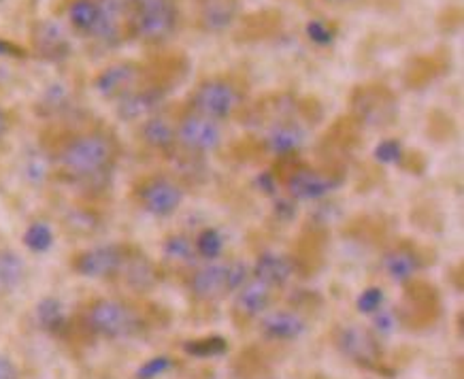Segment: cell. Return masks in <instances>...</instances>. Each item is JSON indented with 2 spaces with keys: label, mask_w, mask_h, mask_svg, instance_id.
Listing matches in <instances>:
<instances>
[{
  "label": "cell",
  "mask_w": 464,
  "mask_h": 379,
  "mask_svg": "<svg viewBox=\"0 0 464 379\" xmlns=\"http://www.w3.org/2000/svg\"><path fill=\"white\" fill-rule=\"evenodd\" d=\"M120 148L109 132H77L60 145L56 162L64 175L75 181H92L105 177L118 162Z\"/></svg>",
  "instance_id": "1"
},
{
  "label": "cell",
  "mask_w": 464,
  "mask_h": 379,
  "mask_svg": "<svg viewBox=\"0 0 464 379\" xmlns=\"http://www.w3.org/2000/svg\"><path fill=\"white\" fill-rule=\"evenodd\" d=\"M126 33L145 43L167 41L179 22L175 0H126Z\"/></svg>",
  "instance_id": "2"
},
{
  "label": "cell",
  "mask_w": 464,
  "mask_h": 379,
  "mask_svg": "<svg viewBox=\"0 0 464 379\" xmlns=\"http://www.w3.org/2000/svg\"><path fill=\"white\" fill-rule=\"evenodd\" d=\"M90 333L102 339H132L143 330V317L132 305L120 298H96L88 305L83 316Z\"/></svg>",
  "instance_id": "3"
},
{
  "label": "cell",
  "mask_w": 464,
  "mask_h": 379,
  "mask_svg": "<svg viewBox=\"0 0 464 379\" xmlns=\"http://www.w3.org/2000/svg\"><path fill=\"white\" fill-rule=\"evenodd\" d=\"M243 107V94L230 79L209 77L197 85L190 99V112L222 121L235 118Z\"/></svg>",
  "instance_id": "4"
},
{
  "label": "cell",
  "mask_w": 464,
  "mask_h": 379,
  "mask_svg": "<svg viewBox=\"0 0 464 379\" xmlns=\"http://www.w3.org/2000/svg\"><path fill=\"white\" fill-rule=\"evenodd\" d=\"M139 207L154 218H170L183 203V188L167 175H150L134 188Z\"/></svg>",
  "instance_id": "5"
},
{
  "label": "cell",
  "mask_w": 464,
  "mask_h": 379,
  "mask_svg": "<svg viewBox=\"0 0 464 379\" xmlns=\"http://www.w3.org/2000/svg\"><path fill=\"white\" fill-rule=\"evenodd\" d=\"M224 141L222 124L194 112L177 120V145L192 156H207L219 150Z\"/></svg>",
  "instance_id": "6"
},
{
  "label": "cell",
  "mask_w": 464,
  "mask_h": 379,
  "mask_svg": "<svg viewBox=\"0 0 464 379\" xmlns=\"http://www.w3.org/2000/svg\"><path fill=\"white\" fill-rule=\"evenodd\" d=\"M128 254H130V246H121V243H105V246L82 249L72 256V271L88 279L120 277Z\"/></svg>",
  "instance_id": "7"
},
{
  "label": "cell",
  "mask_w": 464,
  "mask_h": 379,
  "mask_svg": "<svg viewBox=\"0 0 464 379\" xmlns=\"http://www.w3.org/2000/svg\"><path fill=\"white\" fill-rule=\"evenodd\" d=\"M334 347L341 352V356L364 366V369H375L382 360L377 339L369 330L360 326H341L334 333Z\"/></svg>",
  "instance_id": "8"
},
{
  "label": "cell",
  "mask_w": 464,
  "mask_h": 379,
  "mask_svg": "<svg viewBox=\"0 0 464 379\" xmlns=\"http://www.w3.org/2000/svg\"><path fill=\"white\" fill-rule=\"evenodd\" d=\"M143 66L137 63H113L102 69L94 79V90L102 99L115 101L124 99L132 90L143 83Z\"/></svg>",
  "instance_id": "9"
},
{
  "label": "cell",
  "mask_w": 464,
  "mask_h": 379,
  "mask_svg": "<svg viewBox=\"0 0 464 379\" xmlns=\"http://www.w3.org/2000/svg\"><path fill=\"white\" fill-rule=\"evenodd\" d=\"M341 177L309 167H298L285 180V190L295 200H322L341 186Z\"/></svg>",
  "instance_id": "10"
},
{
  "label": "cell",
  "mask_w": 464,
  "mask_h": 379,
  "mask_svg": "<svg viewBox=\"0 0 464 379\" xmlns=\"http://www.w3.org/2000/svg\"><path fill=\"white\" fill-rule=\"evenodd\" d=\"M353 109L366 124H390L396 115V101L386 88H360L353 96Z\"/></svg>",
  "instance_id": "11"
},
{
  "label": "cell",
  "mask_w": 464,
  "mask_h": 379,
  "mask_svg": "<svg viewBox=\"0 0 464 379\" xmlns=\"http://www.w3.org/2000/svg\"><path fill=\"white\" fill-rule=\"evenodd\" d=\"M167 88L158 83H141L130 94L118 101V115L126 121H143L151 113L160 112Z\"/></svg>",
  "instance_id": "12"
},
{
  "label": "cell",
  "mask_w": 464,
  "mask_h": 379,
  "mask_svg": "<svg viewBox=\"0 0 464 379\" xmlns=\"http://www.w3.org/2000/svg\"><path fill=\"white\" fill-rule=\"evenodd\" d=\"M190 292L198 301H218L228 295V262H207L192 273Z\"/></svg>",
  "instance_id": "13"
},
{
  "label": "cell",
  "mask_w": 464,
  "mask_h": 379,
  "mask_svg": "<svg viewBox=\"0 0 464 379\" xmlns=\"http://www.w3.org/2000/svg\"><path fill=\"white\" fill-rule=\"evenodd\" d=\"M128 22L126 0H99V24L92 39L107 47H115L124 39Z\"/></svg>",
  "instance_id": "14"
},
{
  "label": "cell",
  "mask_w": 464,
  "mask_h": 379,
  "mask_svg": "<svg viewBox=\"0 0 464 379\" xmlns=\"http://www.w3.org/2000/svg\"><path fill=\"white\" fill-rule=\"evenodd\" d=\"M34 52L50 63H63L71 56V41L58 22L43 20L33 30Z\"/></svg>",
  "instance_id": "15"
},
{
  "label": "cell",
  "mask_w": 464,
  "mask_h": 379,
  "mask_svg": "<svg viewBox=\"0 0 464 379\" xmlns=\"http://www.w3.org/2000/svg\"><path fill=\"white\" fill-rule=\"evenodd\" d=\"M304 141H307V132L304 128L295 120H277L275 124L268 128L265 134V148L271 151L273 156L285 158L295 156L303 150Z\"/></svg>",
  "instance_id": "16"
},
{
  "label": "cell",
  "mask_w": 464,
  "mask_h": 379,
  "mask_svg": "<svg viewBox=\"0 0 464 379\" xmlns=\"http://www.w3.org/2000/svg\"><path fill=\"white\" fill-rule=\"evenodd\" d=\"M260 333L265 339L279 341V344L296 341L307 333V322L296 311H271V314H265V317H262Z\"/></svg>",
  "instance_id": "17"
},
{
  "label": "cell",
  "mask_w": 464,
  "mask_h": 379,
  "mask_svg": "<svg viewBox=\"0 0 464 379\" xmlns=\"http://www.w3.org/2000/svg\"><path fill=\"white\" fill-rule=\"evenodd\" d=\"M295 273V260L279 252H262L252 267V277L265 281L271 288H284Z\"/></svg>",
  "instance_id": "18"
},
{
  "label": "cell",
  "mask_w": 464,
  "mask_h": 379,
  "mask_svg": "<svg viewBox=\"0 0 464 379\" xmlns=\"http://www.w3.org/2000/svg\"><path fill=\"white\" fill-rule=\"evenodd\" d=\"M239 0H198V24L205 33H226L239 17Z\"/></svg>",
  "instance_id": "19"
},
{
  "label": "cell",
  "mask_w": 464,
  "mask_h": 379,
  "mask_svg": "<svg viewBox=\"0 0 464 379\" xmlns=\"http://www.w3.org/2000/svg\"><path fill=\"white\" fill-rule=\"evenodd\" d=\"M273 303V288L266 286L265 281L249 277L247 284H243L237 290L235 298V311L246 320H254V317H262L271 307Z\"/></svg>",
  "instance_id": "20"
},
{
  "label": "cell",
  "mask_w": 464,
  "mask_h": 379,
  "mask_svg": "<svg viewBox=\"0 0 464 379\" xmlns=\"http://www.w3.org/2000/svg\"><path fill=\"white\" fill-rule=\"evenodd\" d=\"M141 139L148 148L167 154L177 148V120L162 112L151 113L141 121Z\"/></svg>",
  "instance_id": "21"
},
{
  "label": "cell",
  "mask_w": 464,
  "mask_h": 379,
  "mask_svg": "<svg viewBox=\"0 0 464 379\" xmlns=\"http://www.w3.org/2000/svg\"><path fill=\"white\" fill-rule=\"evenodd\" d=\"M382 267L394 284H409L422 268V260L413 248L394 246L383 254Z\"/></svg>",
  "instance_id": "22"
},
{
  "label": "cell",
  "mask_w": 464,
  "mask_h": 379,
  "mask_svg": "<svg viewBox=\"0 0 464 379\" xmlns=\"http://www.w3.org/2000/svg\"><path fill=\"white\" fill-rule=\"evenodd\" d=\"M120 277H124V281L132 290L145 292L156 286L158 271H156V265L148 258V256L139 252V249L130 248V254H128Z\"/></svg>",
  "instance_id": "23"
},
{
  "label": "cell",
  "mask_w": 464,
  "mask_h": 379,
  "mask_svg": "<svg viewBox=\"0 0 464 379\" xmlns=\"http://www.w3.org/2000/svg\"><path fill=\"white\" fill-rule=\"evenodd\" d=\"M66 17L77 34L92 39L99 24V0H71L66 7Z\"/></svg>",
  "instance_id": "24"
},
{
  "label": "cell",
  "mask_w": 464,
  "mask_h": 379,
  "mask_svg": "<svg viewBox=\"0 0 464 379\" xmlns=\"http://www.w3.org/2000/svg\"><path fill=\"white\" fill-rule=\"evenodd\" d=\"M26 277V265L14 249L0 248V292H11Z\"/></svg>",
  "instance_id": "25"
},
{
  "label": "cell",
  "mask_w": 464,
  "mask_h": 379,
  "mask_svg": "<svg viewBox=\"0 0 464 379\" xmlns=\"http://www.w3.org/2000/svg\"><path fill=\"white\" fill-rule=\"evenodd\" d=\"M162 256L169 262L186 267H194L198 260L197 249H194V239L192 237L183 235V232H175V235H169L167 239H164Z\"/></svg>",
  "instance_id": "26"
},
{
  "label": "cell",
  "mask_w": 464,
  "mask_h": 379,
  "mask_svg": "<svg viewBox=\"0 0 464 379\" xmlns=\"http://www.w3.org/2000/svg\"><path fill=\"white\" fill-rule=\"evenodd\" d=\"M224 235L218 228H211V226H207L194 237V249H197L198 258L205 262H216L224 254Z\"/></svg>",
  "instance_id": "27"
},
{
  "label": "cell",
  "mask_w": 464,
  "mask_h": 379,
  "mask_svg": "<svg viewBox=\"0 0 464 379\" xmlns=\"http://www.w3.org/2000/svg\"><path fill=\"white\" fill-rule=\"evenodd\" d=\"M183 350H186V354H190V356H197V358H216V356H224V354L228 352V341L224 337H218V335H213V337L188 341V344L183 345Z\"/></svg>",
  "instance_id": "28"
},
{
  "label": "cell",
  "mask_w": 464,
  "mask_h": 379,
  "mask_svg": "<svg viewBox=\"0 0 464 379\" xmlns=\"http://www.w3.org/2000/svg\"><path fill=\"white\" fill-rule=\"evenodd\" d=\"M24 246H26L30 252L43 254L47 252L53 246V230L50 224L45 222H33L24 232Z\"/></svg>",
  "instance_id": "29"
},
{
  "label": "cell",
  "mask_w": 464,
  "mask_h": 379,
  "mask_svg": "<svg viewBox=\"0 0 464 379\" xmlns=\"http://www.w3.org/2000/svg\"><path fill=\"white\" fill-rule=\"evenodd\" d=\"M36 320H39L41 328L58 333V330L64 328L63 305H60L56 298H45V301H41L39 307H36Z\"/></svg>",
  "instance_id": "30"
},
{
  "label": "cell",
  "mask_w": 464,
  "mask_h": 379,
  "mask_svg": "<svg viewBox=\"0 0 464 379\" xmlns=\"http://www.w3.org/2000/svg\"><path fill=\"white\" fill-rule=\"evenodd\" d=\"M304 34L307 39L317 47H328L333 45L334 39H337V28L333 24H328L322 17H315V20H309L307 26H304Z\"/></svg>",
  "instance_id": "31"
},
{
  "label": "cell",
  "mask_w": 464,
  "mask_h": 379,
  "mask_svg": "<svg viewBox=\"0 0 464 379\" xmlns=\"http://www.w3.org/2000/svg\"><path fill=\"white\" fill-rule=\"evenodd\" d=\"M383 301H386L383 290L377 288V286H371V288H364L362 292H360V296L356 298V307L360 314L373 316L377 309L383 307Z\"/></svg>",
  "instance_id": "32"
},
{
  "label": "cell",
  "mask_w": 464,
  "mask_h": 379,
  "mask_svg": "<svg viewBox=\"0 0 464 379\" xmlns=\"http://www.w3.org/2000/svg\"><path fill=\"white\" fill-rule=\"evenodd\" d=\"M373 156L382 164H399L402 158V145L396 139H383L382 143H377Z\"/></svg>",
  "instance_id": "33"
},
{
  "label": "cell",
  "mask_w": 464,
  "mask_h": 379,
  "mask_svg": "<svg viewBox=\"0 0 464 379\" xmlns=\"http://www.w3.org/2000/svg\"><path fill=\"white\" fill-rule=\"evenodd\" d=\"M170 369H173V358H169V356L150 358L148 363L139 366L137 379H156V377L164 375V373H169Z\"/></svg>",
  "instance_id": "34"
},
{
  "label": "cell",
  "mask_w": 464,
  "mask_h": 379,
  "mask_svg": "<svg viewBox=\"0 0 464 379\" xmlns=\"http://www.w3.org/2000/svg\"><path fill=\"white\" fill-rule=\"evenodd\" d=\"M371 320H373V330L377 335H392L396 326H399V317H396V311L394 309H388V307H382L377 309L373 316H371Z\"/></svg>",
  "instance_id": "35"
},
{
  "label": "cell",
  "mask_w": 464,
  "mask_h": 379,
  "mask_svg": "<svg viewBox=\"0 0 464 379\" xmlns=\"http://www.w3.org/2000/svg\"><path fill=\"white\" fill-rule=\"evenodd\" d=\"M252 277V267H247L246 262H228V290L237 292L243 284H247Z\"/></svg>",
  "instance_id": "36"
},
{
  "label": "cell",
  "mask_w": 464,
  "mask_h": 379,
  "mask_svg": "<svg viewBox=\"0 0 464 379\" xmlns=\"http://www.w3.org/2000/svg\"><path fill=\"white\" fill-rule=\"evenodd\" d=\"M0 379H20V371H17L14 360L3 356V354H0Z\"/></svg>",
  "instance_id": "37"
},
{
  "label": "cell",
  "mask_w": 464,
  "mask_h": 379,
  "mask_svg": "<svg viewBox=\"0 0 464 379\" xmlns=\"http://www.w3.org/2000/svg\"><path fill=\"white\" fill-rule=\"evenodd\" d=\"M22 50L17 45H14L11 41H5L0 39V58H20L22 56Z\"/></svg>",
  "instance_id": "38"
},
{
  "label": "cell",
  "mask_w": 464,
  "mask_h": 379,
  "mask_svg": "<svg viewBox=\"0 0 464 379\" xmlns=\"http://www.w3.org/2000/svg\"><path fill=\"white\" fill-rule=\"evenodd\" d=\"M7 131H9V115L3 107H0V139L7 134Z\"/></svg>",
  "instance_id": "39"
},
{
  "label": "cell",
  "mask_w": 464,
  "mask_h": 379,
  "mask_svg": "<svg viewBox=\"0 0 464 379\" xmlns=\"http://www.w3.org/2000/svg\"><path fill=\"white\" fill-rule=\"evenodd\" d=\"M326 3H333V5H347V3H352V0H326Z\"/></svg>",
  "instance_id": "40"
}]
</instances>
